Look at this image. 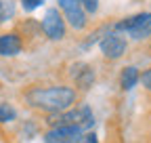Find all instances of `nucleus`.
<instances>
[{
    "label": "nucleus",
    "instance_id": "f257e3e1",
    "mask_svg": "<svg viewBox=\"0 0 151 143\" xmlns=\"http://www.w3.org/2000/svg\"><path fill=\"white\" fill-rule=\"evenodd\" d=\"M27 105L48 114H61L76 103V91L69 86H48V88H32L25 93Z\"/></svg>",
    "mask_w": 151,
    "mask_h": 143
},
{
    "label": "nucleus",
    "instance_id": "f03ea898",
    "mask_svg": "<svg viewBox=\"0 0 151 143\" xmlns=\"http://www.w3.org/2000/svg\"><path fill=\"white\" fill-rule=\"evenodd\" d=\"M48 122L52 126H78V129H86V126H92L94 124V118H92V112L90 107H78V110H65L61 114H50Z\"/></svg>",
    "mask_w": 151,
    "mask_h": 143
},
{
    "label": "nucleus",
    "instance_id": "7ed1b4c3",
    "mask_svg": "<svg viewBox=\"0 0 151 143\" xmlns=\"http://www.w3.org/2000/svg\"><path fill=\"white\" fill-rule=\"evenodd\" d=\"M113 27H116L118 32H126L134 40H143V38H147V36H151V13L132 15V17H128V19L116 23Z\"/></svg>",
    "mask_w": 151,
    "mask_h": 143
},
{
    "label": "nucleus",
    "instance_id": "20e7f679",
    "mask_svg": "<svg viewBox=\"0 0 151 143\" xmlns=\"http://www.w3.org/2000/svg\"><path fill=\"white\" fill-rule=\"evenodd\" d=\"M42 32L50 40H61L65 36V21L57 9H50L42 19Z\"/></svg>",
    "mask_w": 151,
    "mask_h": 143
},
{
    "label": "nucleus",
    "instance_id": "39448f33",
    "mask_svg": "<svg viewBox=\"0 0 151 143\" xmlns=\"http://www.w3.org/2000/svg\"><path fill=\"white\" fill-rule=\"evenodd\" d=\"M82 129L78 126H52L46 135V143H80L82 141Z\"/></svg>",
    "mask_w": 151,
    "mask_h": 143
},
{
    "label": "nucleus",
    "instance_id": "423d86ee",
    "mask_svg": "<svg viewBox=\"0 0 151 143\" xmlns=\"http://www.w3.org/2000/svg\"><path fill=\"white\" fill-rule=\"evenodd\" d=\"M61 6V11L65 13V19L69 21L71 27L76 30H82L86 25V13L82 9V2L80 0H57Z\"/></svg>",
    "mask_w": 151,
    "mask_h": 143
},
{
    "label": "nucleus",
    "instance_id": "0eeeda50",
    "mask_svg": "<svg viewBox=\"0 0 151 143\" xmlns=\"http://www.w3.org/2000/svg\"><path fill=\"white\" fill-rule=\"evenodd\" d=\"M101 51L107 59H120L126 51V40L116 36V34H109L101 40Z\"/></svg>",
    "mask_w": 151,
    "mask_h": 143
},
{
    "label": "nucleus",
    "instance_id": "6e6552de",
    "mask_svg": "<svg viewBox=\"0 0 151 143\" xmlns=\"http://www.w3.org/2000/svg\"><path fill=\"white\" fill-rule=\"evenodd\" d=\"M23 48V42L17 34L6 32V34H0V57H15L19 55Z\"/></svg>",
    "mask_w": 151,
    "mask_h": 143
},
{
    "label": "nucleus",
    "instance_id": "1a4fd4ad",
    "mask_svg": "<svg viewBox=\"0 0 151 143\" xmlns=\"http://www.w3.org/2000/svg\"><path fill=\"white\" fill-rule=\"evenodd\" d=\"M71 74H73V80H76V86H80L82 91H88V88L94 84V72H92V67L86 65V63L73 65Z\"/></svg>",
    "mask_w": 151,
    "mask_h": 143
},
{
    "label": "nucleus",
    "instance_id": "9d476101",
    "mask_svg": "<svg viewBox=\"0 0 151 143\" xmlns=\"http://www.w3.org/2000/svg\"><path fill=\"white\" fill-rule=\"evenodd\" d=\"M141 80V74H139V69L134 65H128L122 69V74H120V84L124 91H130L132 86H137V82Z\"/></svg>",
    "mask_w": 151,
    "mask_h": 143
},
{
    "label": "nucleus",
    "instance_id": "9b49d317",
    "mask_svg": "<svg viewBox=\"0 0 151 143\" xmlns=\"http://www.w3.org/2000/svg\"><path fill=\"white\" fill-rule=\"evenodd\" d=\"M13 15H15V4H13V0H2V4H0V23L9 21Z\"/></svg>",
    "mask_w": 151,
    "mask_h": 143
},
{
    "label": "nucleus",
    "instance_id": "f8f14e48",
    "mask_svg": "<svg viewBox=\"0 0 151 143\" xmlns=\"http://www.w3.org/2000/svg\"><path fill=\"white\" fill-rule=\"evenodd\" d=\"M15 116H17V112H15L13 105H9V103H0V124L15 120Z\"/></svg>",
    "mask_w": 151,
    "mask_h": 143
},
{
    "label": "nucleus",
    "instance_id": "ddd939ff",
    "mask_svg": "<svg viewBox=\"0 0 151 143\" xmlns=\"http://www.w3.org/2000/svg\"><path fill=\"white\" fill-rule=\"evenodd\" d=\"M80 2H82L84 13H94L99 9V0H80Z\"/></svg>",
    "mask_w": 151,
    "mask_h": 143
},
{
    "label": "nucleus",
    "instance_id": "4468645a",
    "mask_svg": "<svg viewBox=\"0 0 151 143\" xmlns=\"http://www.w3.org/2000/svg\"><path fill=\"white\" fill-rule=\"evenodd\" d=\"M42 2H44V0H21V6H23L25 11H36Z\"/></svg>",
    "mask_w": 151,
    "mask_h": 143
},
{
    "label": "nucleus",
    "instance_id": "2eb2a0df",
    "mask_svg": "<svg viewBox=\"0 0 151 143\" xmlns=\"http://www.w3.org/2000/svg\"><path fill=\"white\" fill-rule=\"evenodd\" d=\"M141 82H143V86L147 88V91H151V67L141 74Z\"/></svg>",
    "mask_w": 151,
    "mask_h": 143
},
{
    "label": "nucleus",
    "instance_id": "dca6fc26",
    "mask_svg": "<svg viewBox=\"0 0 151 143\" xmlns=\"http://www.w3.org/2000/svg\"><path fill=\"white\" fill-rule=\"evenodd\" d=\"M80 143H99V141H97V137H94L92 133H88V135H84V137H82V141H80Z\"/></svg>",
    "mask_w": 151,
    "mask_h": 143
},
{
    "label": "nucleus",
    "instance_id": "f3484780",
    "mask_svg": "<svg viewBox=\"0 0 151 143\" xmlns=\"http://www.w3.org/2000/svg\"><path fill=\"white\" fill-rule=\"evenodd\" d=\"M0 4H2V0H0Z\"/></svg>",
    "mask_w": 151,
    "mask_h": 143
}]
</instances>
